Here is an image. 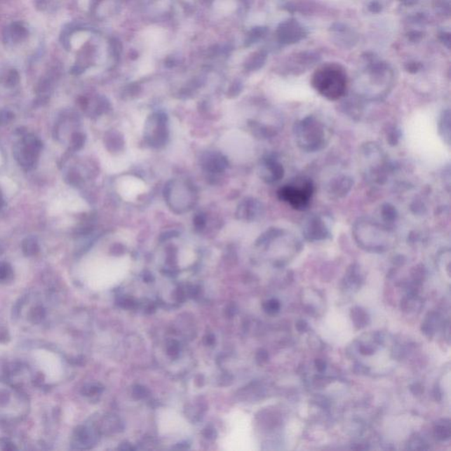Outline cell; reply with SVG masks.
Here are the masks:
<instances>
[{"label":"cell","mask_w":451,"mask_h":451,"mask_svg":"<svg viewBox=\"0 0 451 451\" xmlns=\"http://www.w3.org/2000/svg\"><path fill=\"white\" fill-rule=\"evenodd\" d=\"M388 142L391 144V146H397L399 142V140L401 139V132L398 127L392 126L390 130H388L387 135Z\"/></svg>","instance_id":"8fae6325"},{"label":"cell","mask_w":451,"mask_h":451,"mask_svg":"<svg viewBox=\"0 0 451 451\" xmlns=\"http://www.w3.org/2000/svg\"><path fill=\"white\" fill-rule=\"evenodd\" d=\"M302 233L309 242L325 240L332 235L328 223L323 216L318 215L306 217L302 222Z\"/></svg>","instance_id":"8992f818"},{"label":"cell","mask_w":451,"mask_h":451,"mask_svg":"<svg viewBox=\"0 0 451 451\" xmlns=\"http://www.w3.org/2000/svg\"><path fill=\"white\" fill-rule=\"evenodd\" d=\"M347 75L342 65L329 63L319 67L311 78V85L320 95L329 101H337L346 94Z\"/></svg>","instance_id":"7a4b0ae2"},{"label":"cell","mask_w":451,"mask_h":451,"mask_svg":"<svg viewBox=\"0 0 451 451\" xmlns=\"http://www.w3.org/2000/svg\"><path fill=\"white\" fill-rule=\"evenodd\" d=\"M354 179L349 175H337L326 186L327 195L332 199L345 198L352 190Z\"/></svg>","instance_id":"52a82bcc"},{"label":"cell","mask_w":451,"mask_h":451,"mask_svg":"<svg viewBox=\"0 0 451 451\" xmlns=\"http://www.w3.org/2000/svg\"><path fill=\"white\" fill-rule=\"evenodd\" d=\"M23 249L24 253L27 255H34L37 253L36 243L31 242V241H27V243L24 244Z\"/></svg>","instance_id":"5bb4252c"},{"label":"cell","mask_w":451,"mask_h":451,"mask_svg":"<svg viewBox=\"0 0 451 451\" xmlns=\"http://www.w3.org/2000/svg\"><path fill=\"white\" fill-rule=\"evenodd\" d=\"M315 186L311 178L297 177L291 184H285L278 191L280 201L287 203L297 211H305L311 205Z\"/></svg>","instance_id":"5b68a950"},{"label":"cell","mask_w":451,"mask_h":451,"mask_svg":"<svg viewBox=\"0 0 451 451\" xmlns=\"http://www.w3.org/2000/svg\"><path fill=\"white\" fill-rule=\"evenodd\" d=\"M294 136L299 149L306 153L319 152L328 146L330 130L322 120L309 115L295 123Z\"/></svg>","instance_id":"6da1fadb"},{"label":"cell","mask_w":451,"mask_h":451,"mask_svg":"<svg viewBox=\"0 0 451 451\" xmlns=\"http://www.w3.org/2000/svg\"><path fill=\"white\" fill-rule=\"evenodd\" d=\"M260 174L264 182L273 184L283 178L285 170L276 157L268 156L262 163Z\"/></svg>","instance_id":"ba28073f"},{"label":"cell","mask_w":451,"mask_h":451,"mask_svg":"<svg viewBox=\"0 0 451 451\" xmlns=\"http://www.w3.org/2000/svg\"><path fill=\"white\" fill-rule=\"evenodd\" d=\"M381 216L384 222L392 224L398 220V213L393 206L386 203V204L382 206Z\"/></svg>","instance_id":"30bf717a"},{"label":"cell","mask_w":451,"mask_h":451,"mask_svg":"<svg viewBox=\"0 0 451 451\" xmlns=\"http://www.w3.org/2000/svg\"><path fill=\"white\" fill-rule=\"evenodd\" d=\"M268 306H269L270 308L269 311H277L278 309H280V304H278V302L275 301V299L268 302Z\"/></svg>","instance_id":"9a60e30c"},{"label":"cell","mask_w":451,"mask_h":451,"mask_svg":"<svg viewBox=\"0 0 451 451\" xmlns=\"http://www.w3.org/2000/svg\"><path fill=\"white\" fill-rule=\"evenodd\" d=\"M438 132L444 142L450 146L451 139L450 109L445 110L440 114L438 121Z\"/></svg>","instance_id":"9c48e42d"},{"label":"cell","mask_w":451,"mask_h":451,"mask_svg":"<svg viewBox=\"0 0 451 451\" xmlns=\"http://www.w3.org/2000/svg\"><path fill=\"white\" fill-rule=\"evenodd\" d=\"M44 316H46V312L43 308H36L31 312L30 320L34 323H40L44 318Z\"/></svg>","instance_id":"7c38bea8"},{"label":"cell","mask_w":451,"mask_h":451,"mask_svg":"<svg viewBox=\"0 0 451 451\" xmlns=\"http://www.w3.org/2000/svg\"><path fill=\"white\" fill-rule=\"evenodd\" d=\"M353 235L358 244L364 249L383 251L393 243V231L380 222L361 217L353 227Z\"/></svg>","instance_id":"3957f363"},{"label":"cell","mask_w":451,"mask_h":451,"mask_svg":"<svg viewBox=\"0 0 451 451\" xmlns=\"http://www.w3.org/2000/svg\"><path fill=\"white\" fill-rule=\"evenodd\" d=\"M11 267L6 264H0V281H6L11 276Z\"/></svg>","instance_id":"4fadbf2b"},{"label":"cell","mask_w":451,"mask_h":451,"mask_svg":"<svg viewBox=\"0 0 451 451\" xmlns=\"http://www.w3.org/2000/svg\"><path fill=\"white\" fill-rule=\"evenodd\" d=\"M361 154L365 161V174L368 180L372 184H384L393 171V166L379 144L374 142L365 144L361 147Z\"/></svg>","instance_id":"277c9868"}]
</instances>
